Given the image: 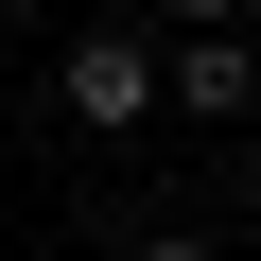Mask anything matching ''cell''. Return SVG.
<instances>
[{"instance_id":"7a4b0ae2","label":"cell","mask_w":261,"mask_h":261,"mask_svg":"<svg viewBox=\"0 0 261 261\" xmlns=\"http://www.w3.org/2000/svg\"><path fill=\"white\" fill-rule=\"evenodd\" d=\"M157 105H192V122H244V105H261V53H244V35H174V53H157Z\"/></svg>"},{"instance_id":"6da1fadb","label":"cell","mask_w":261,"mask_h":261,"mask_svg":"<svg viewBox=\"0 0 261 261\" xmlns=\"http://www.w3.org/2000/svg\"><path fill=\"white\" fill-rule=\"evenodd\" d=\"M53 105L87 122V140H140V122H157V35H140V18H105V35H70Z\"/></svg>"},{"instance_id":"277c9868","label":"cell","mask_w":261,"mask_h":261,"mask_svg":"<svg viewBox=\"0 0 261 261\" xmlns=\"http://www.w3.org/2000/svg\"><path fill=\"white\" fill-rule=\"evenodd\" d=\"M122 261H209V244H192V226H157V244H122Z\"/></svg>"},{"instance_id":"3957f363","label":"cell","mask_w":261,"mask_h":261,"mask_svg":"<svg viewBox=\"0 0 261 261\" xmlns=\"http://www.w3.org/2000/svg\"><path fill=\"white\" fill-rule=\"evenodd\" d=\"M140 35L174 53V35H244V0H140Z\"/></svg>"}]
</instances>
